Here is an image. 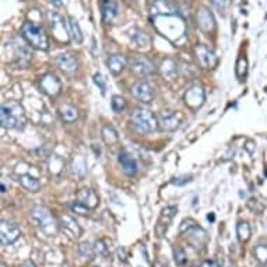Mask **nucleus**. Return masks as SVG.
<instances>
[{
    "mask_svg": "<svg viewBox=\"0 0 267 267\" xmlns=\"http://www.w3.org/2000/svg\"><path fill=\"white\" fill-rule=\"evenodd\" d=\"M0 122H2V126L6 129L23 128L24 123H25L23 106L16 101H9L6 104L2 105Z\"/></svg>",
    "mask_w": 267,
    "mask_h": 267,
    "instance_id": "1",
    "label": "nucleus"
},
{
    "mask_svg": "<svg viewBox=\"0 0 267 267\" xmlns=\"http://www.w3.org/2000/svg\"><path fill=\"white\" fill-rule=\"evenodd\" d=\"M156 25L161 34L172 41H178L185 35V24L175 16H160L156 18Z\"/></svg>",
    "mask_w": 267,
    "mask_h": 267,
    "instance_id": "2",
    "label": "nucleus"
},
{
    "mask_svg": "<svg viewBox=\"0 0 267 267\" xmlns=\"http://www.w3.org/2000/svg\"><path fill=\"white\" fill-rule=\"evenodd\" d=\"M21 34H23V38L31 48H35L38 51H48V48H49L48 36L44 28L40 27L38 24L29 23V21L24 23Z\"/></svg>",
    "mask_w": 267,
    "mask_h": 267,
    "instance_id": "3",
    "label": "nucleus"
},
{
    "mask_svg": "<svg viewBox=\"0 0 267 267\" xmlns=\"http://www.w3.org/2000/svg\"><path fill=\"white\" fill-rule=\"evenodd\" d=\"M132 123L140 133H152L160 126L158 117L148 109H136L132 113Z\"/></svg>",
    "mask_w": 267,
    "mask_h": 267,
    "instance_id": "4",
    "label": "nucleus"
},
{
    "mask_svg": "<svg viewBox=\"0 0 267 267\" xmlns=\"http://www.w3.org/2000/svg\"><path fill=\"white\" fill-rule=\"evenodd\" d=\"M31 218L35 222V225L47 235H55L56 234V222L53 218L52 213L42 206H36L31 210Z\"/></svg>",
    "mask_w": 267,
    "mask_h": 267,
    "instance_id": "5",
    "label": "nucleus"
},
{
    "mask_svg": "<svg viewBox=\"0 0 267 267\" xmlns=\"http://www.w3.org/2000/svg\"><path fill=\"white\" fill-rule=\"evenodd\" d=\"M129 69L139 77H148L156 73V67L145 56H133L129 60Z\"/></svg>",
    "mask_w": 267,
    "mask_h": 267,
    "instance_id": "6",
    "label": "nucleus"
},
{
    "mask_svg": "<svg viewBox=\"0 0 267 267\" xmlns=\"http://www.w3.org/2000/svg\"><path fill=\"white\" fill-rule=\"evenodd\" d=\"M21 235V231L18 228L17 224L9 222V221H2L0 224V241L2 245H12L14 244Z\"/></svg>",
    "mask_w": 267,
    "mask_h": 267,
    "instance_id": "7",
    "label": "nucleus"
},
{
    "mask_svg": "<svg viewBox=\"0 0 267 267\" xmlns=\"http://www.w3.org/2000/svg\"><path fill=\"white\" fill-rule=\"evenodd\" d=\"M183 117L180 115L179 112H174V110H163L160 115H158V121L160 125L164 130L167 132H174L176 129L179 128L180 123H182Z\"/></svg>",
    "mask_w": 267,
    "mask_h": 267,
    "instance_id": "8",
    "label": "nucleus"
},
{
    "mask_svg": "<svg viewBox=\"0 0 267 267\" xmlns=\"http://www.w3.org/2000/svg\"><path fill=\"white\" fill-rule=\"evenodd\" d=\"M40 86L44 93L47 94L48 97H58L60 91H62V83L55 74H45L42 75L40 80Z\"/></svg>",
    "mask_w": 267,
    "mask_h": 267,
    "instance_id": "9",
    "label": "nucleus"
},
{
    "mask_svg": "<svg viewBox=\"0 0 267 267\" xmlns=\"http://www.w3.org/2000/svg\"><path fill=\"white\" fill-rule=\"evenodd\" d=\"M176 213H178V209H176L175 206H168V207H165V209L161 211V215H160V218H158L157 221V225H156V234H157L160 238L165 235L167 230L169 228V224L172 222Z\"/></svg>",
    "mask_w": 267,
    "mask_h": 267,
    "instance_id": "10",
    "label": "nucleus"
},
{
    "mask_svg": "<svg viewBox=\"0 0 267 267\" xmlns=\"http://www.w3.org/2000/svg\"><path fill=\"white\" fill-rule=\"evenodd\" d=\"M48 16H49V21H51V27H52L55 38L62 42L67 41V35H70L67 34L69 32V27H66L63 18L55 12H49Z\"/></svg>",
    "mask_w": 267,
    "mask_h": 267,
    "instance_id": "11",
    "label": "nucleus"
},
{
    "mask_svg": "<svg viewBox=\"0 0 267 267\" xmlns=\"http://www.w3.org/2000/svg\"><path fill=\"white\" fill-rule=\"evenodd\" d=\"M204 101H206V91L200 86H195L190 90H187V93L185 94V104L190 109L202 108L204 105Z\"/></svg>",
    "mask_w": 267,
    "mask_h": 267,
    "instance_id": "12",
    "label": "nucleus"
},
{
    "mask_svg": "<svg viewBox=\"0 0 267 267\" xmlns=\"http://www.w3.org/2000/svg\"><path fill=\"white\" fill-rule=\"evenodd\" d=\"M195 52H196V56H198L200 64L206 69H214L218 63V58L215 56V53L206 45H198Z\"/></svg>",
    "mask_w": 267,
    "mask_h": 267,
    "instance_id": "13",
    "label": "nucleus"
},
{
    "mask_svg": "<svg viewBox=\"0 0 267 267\" xmlns=\"http://www.w3.org/2000/svg\"><path fill=\"white\" fill-rule=\"evenodd\" d=\"M132 95L143 104H150L154 99V90L148 83L139 82L132 87Z\"/></svg>",
    "mask_w": 267,
    "mask_h": 267,
    "instance_id": "14",
    "label": "nucleus"
},
{
    "mask_svg": "<svg viewBox=\"0 0 267 267\" xmlns=\"http://www.w3.org/2000/svg\"><path fill=\"white\" fill-rule=\"evenodd\" d=\"M59 224L63 228V231L71 238H80L83 234L82 226L79 225V222L75 221V218H73L69 214H62L59 217Z\"/></svg>",
    "mask_w": 267,
    "mask_h": 267,
    "instance_id": "15",
    "label": "nucleus"
},
{
    "mask_svg": "<svg viewBox=\"0 0 267 267\" xmlns=\"http://www.w3.org/2000/svg\"><path fill=\"white\" fill-rule=\"evenodd\" d=\"M198 24L203 32L210 34L211 31H214L215 20H214V16H213V13L210 12L209 9L202 7V9L198 12Z\"/></svg>",
    "mask_w": 267,
    "mask_h": 267,
    "instance_id": "16",
    "label": "nucleus"
},
{
    "mask_svg": "<svg viewBox=\"0 0 267 267\" xmlns=\"http://www.w3.org/2000/svg\"><path fill=\"white\" fill-rule=\"evenodd\" d=\"M150 10L151 14H154L157 17H160V16H175L176 14V7L169 0H156Z\"/></svg>",
    "mask_w": 267,
    "mask_h": 267,
    "instance_id": "17",
    "label": "nucleus"
},
{
    "mask_svg": "<svg viewBox=\"0 0 267 267\" xmlns=\"http://www.w3.org/2000/svg\"><path fill=\"white\" fill-rule=\"evenodd\" d=\"M118 161H119L121 167H122V171L128 175V176H134V175L137 174V163H136V160L133 158V156L129 154L128 151L119 152Z\"/></svg>",
    "mask_w": 267,
    "mask_h": 267,
    "instance_id": "18",
    "label": "nucleus"
},
{
    "mask_svg": "<svg viewBox=\"0 0 267 267\" xmlns=\"http://www.w3.org/2000/svg\"><path fill=\"white\" fill-rule=\"evenodd\" d=\"M56 64H58L59 69L66 74H73L77 70V60L74 59V56H71L69 53H62V55L56 56Z\"/></svg>",
    "mask_w": 267,
    "mask_h": 267,
    "instance_id": "19",
    "label": "nucleus"
},
{
    "mask_svg": "<svg viewBox=\"0 0 267 267\" xmlns=\"http://www.w3.org/2000/svg\"><path fill=\"white\" fill-rule=\"evenodd\" d=\"M129 63V60L123 55H113V56H110L108 59V69L110 70V73L112 74H119V73H122L123 69L126 67V64Z\"/></svg>",
    "mask_w": 267,
    "mask_h": 267,
    "instance_id": "20",
    "label": "nucleus"
},
{
    "mask_svg": "<svg viewBox=\"0 0 267 267\" xmlns=\"http://www.w3.org/2000/svg\"><path fill=\"white\" fill-rule=\"evenodd\" d=\"M77 200L82 202V203L87 204L90 209L93 210L98 206L99 199L97 196V193L91 190V189H83L80 192L77 193Z\"/></svg>",
    "mask_w": 267,
    "mask_h": 267,
    "instance_id": "21",
    "label": "nucleus"
},
{
    "mask_svg": "<svg viewBox=\"0 0 267 267\" xmlns=\"http://www.w3.org/2000/svg\"><path fill=\"white\" fill-rule=\"evenodd\" d=\"M118 16V3L115 0H106L102 6V20L104 23L110 24Z\"/></svg>",
    "mask_w": 267,
    "mask_h": 267,
    "instance_id": "22",
    "label": "nucleus"
},
{
    "mask_svg": "<svg viewBox=\"0 0 267 267\" xmlns=\"http://www.w3.org/2000/svg\"><path fill=\"white\" fill-rule=\"evenodd\" d=\"M161 74L167 80H174L175 77L178 75V63L175 62L174 59H165L161 63Z\"/></svg>",
    "mask_w": 267,
    "mask_h": 267,
    "instance_id": "23",
    "label": "nucleus"
},
{
    "mask_svg": "<svg viewBox=\"0 0 267 267\" xmlns=\"http://www.w3.org/2000/svg\"><path fill=\"white\" fill-rule=\"evenodd\" d=\"M18 180H20V183H21V186H23L24 189L31 193L40 192V189H41L40 180L36 179V178H34V176H31V175H21Z\"/></svg>",
    "mask_w": 267,
    "mask_h": 267,
    "instance_id": "24",
    "label": "nucleus"
},
{
    "mask_svg": "<svg viewBox=\"0 0 267 267\" xmlns=\"http://www.w3.org/2000/svg\"><path fill=\"white\" fill-rule=\"evenodd\" d=\"M185 235L186 237H189L190 241H195V244L196 245H203L207 242V233L199 225L193 226L189 231H186Z\"/></svg>",
    "mask_w": 267,
    "mask_h": 267,
    "instance_id": "25",
    "label": "nucleus"
},
{
    "mask_svg": "<svg viewBox=\"0 0 267 267\" xmlns=\"http://www.w3.org/2000/svg\"><path fill=\"white\" fill-rule=\"evenodd\" d=\"M67 27H69V34L70 38L75 42V44H83V31L80 28V24L75 20L74 17H69V23H67Z\"/></svg>",
    "mask_w": 267,
    "mask_h": 267,
    "instance_id": "26",
    "label": "nucleus"
},
{
    "mask_svg": "<svg viewBox=\"0 0 267 267\" xmlns=\"http://www.w3.org/2000/svg\"><path fill=\"white\" fill-rule=\"evenodd\" d=\"M59 113H60V117H62V119H63L64 122L67 123L75 122V121L79 119V110L75 109L74 106H71V105H62V106L59 108Z\"/></svg>",
    "mask_w": 267,
    "mask_h": 267,
    "instance_id": "27",
    "label": "nucleus"
},
{
    "mask_svg": "<svg viewBox=\"0 0 267 267\" xmlns=\"http://www.w3.org/2000/svg\"><path fill=\"white\" fill-rule=\"evenodd\" d=\"M101 134H102V140L106 144H117L119 141V134H118L117 129L113 128L112 125H105L101 130Z\"/></svg>",
    "mask_w": 267,
    "mask_h": 267,
    "instance_id": "28",
    "label": "nucleus"
},
{
    "mask_svg": "<svg viewBox=\"0 0 267 267\" xmlns=\"http://www.w3.org/2000/svg\"><path fill=\"white\" fill-rule=\"evenodd\" d=\"M237 235H238V239L242 244H246L252 238V230H250L249 222L239 221L237 224Z\"/></svg>",
    "mask_w": 267,
    "mask_h": 267,
    "instance_id": "29",
    "label": "nucleus"
},
{
    "mask_svg": "<svg viewBox=\"0 0 267 267\" xmlns=\"http://www.w3.org/2000/svg\"><path fill=\"white\" fill-rule=\"evenodd\" d=\"M48 167H49V171L53 176H59L64 168V161L59 156H51L49 161H48Z\"/></svg>",
    "mask_w": 267,
    "mask_h": 267,
    "instance_id": "30",
    "label": "nucleus"
},
{
    "mask_svg": "<svg viewBox=\"0 0 267 267\" xmlns=\"http://www.w3.org/2000/svg\"><path fill=\"white\" fill-rule=\"evenodd\" d=\"M130 38L139 48H148V45H150V38L140 29L130 31Z\"/></svg>",
    "mask_w": 267,
    "mask_h": 267,
    "instance_id": "31",
    "label": "nucleus"
},
{
    "mask_svg": "<svg viewBox=\"0 0 267 267\" xmlns=\"http://www.w3.org/2000/svg\"><path fill=\"white\" fill-rule=\"evenodd\" d=\"M235 73L239 80H244L246 74H248V60L245 56H239L237 60V67H235Z\"/></svg>",
    "mask_w": 267,
    "mask_h": 267,
    "instance_id": "32",
    "label": "nucleus"
},
{
    "mask_svg": "<svg viewBox=\"0 0 267 267\" xmlns=\"http://www.w3.org/2000/svg\"><path fill=\"white\" fill-rule=\"evenodd\" d=\"M79 253L82 256L83 260H91L95 255V249H94V246H91L90 242H83L79 248Z\"/></svg>",
    "mask_w": 267,
    "mask_h": 267,
    "instance_id": "33",
    "label": "nucleus"
},
{
    "mask_svg": "<svg viewBox=\"0 0 267 267\" xmlns=\"http://www.w3.org/2000/svg\"><path fill=\"white\" fill-rule=\"evenodd\" d=\"M110 108L115 113H122L123 110L126 109V101L121 95H113L110 101Z\"/></svg>",
    "mask_w": 267,
    "mask_h": 267,
    "instance_id": "34",
    "label": "nucleus"
},
{
    "mask_svg": "<svg viewBox=\"0 0 267 267\" xmlns=\"http://www.w3.org/2000/svg\"><path fill=\"white\" fill-rule=\"evenodd\" d=\"M253 253H255V257L260 264H267V245L259 244L257 246H255Z\"/></svg>",
    "mask_w": 267,
    "mask_h": 267,
    "instance_id": "35",
    "label": "nucleus"
},
{
    "mask_svg": "<svg viewBox=\"0 0 267 267\" xmlns=\"http://www.w3.org/2000/svg\"><path fill=\"white\" fill-rule=\"evenodd\" d=\"M73 169H74V172L77 175H83L86 174V171H87V165H86V161H84V158L80 157V156H77L74 158V161H73Z\"/></svg>",
    "mask_w": 267,
    "mask_h": 267,
    "instance_id": "36",
    "label": "nucleus"
},
{
    "mask_svg": "<svg viewBox=\"0 0 267 267\" xmlns=\"http://www.w3.org/2000/svg\"><path fill=\"white\" fill-rule=\"evenodd\" d=\"M174 259L175 263L179 267H185L187 257H186V252L182 248H174Z\"/></svg>",
    "mask_w": 267,
    "mask_h": 267,
    "instance_id": "37",
    "label": "nucleus"
},
{
    "mask_svg": "<svg viewBox=\"0 0 267 267\" xmlns=\"http://www.w3.org/2000/svg\"><path fill=\"white\" fill-rule=\"evenodd\" d=\"M70 209L73 210L74 213H77V214H80V215H87L88 213H90V210H91L90 207H88L87 204L82 203V202H79V200L71 204V206H70Z\"/></svg>",
    "mask_w": 267,
    "mask_h": 267,
    "instance_id": "38",
    "label": "nucleus"
},
{
    "mask_svg": "<svg viewBox=\"0 0 267 267\" xmlns=\"http://www.w3.org/2000/svg\"><path fill=\"white\" fill-rule=\"evenodd\" d=\"M94 83H95V86L101 90V94L105 95L106 94V80L104 79V75L101 74V73H95L94 74Z\"/></svg>",
    "mask_w": 267,
    "mask_h": 267,
    "instance_id": "39",
    "label": "nucleus"
},
{
    "mask_svg": "<svg viewBox=\"0 0 267 267\" xmlns=\"http://www.w3.org/2000/svg\"><path fill=\"white\" fill-rule=\"evenodd\" d=\"M94 249H95V253L98 256H101V257H108V255H109V250H108V246L105 245L104 241H98L97 244H95V246H94Z\"/></svg>",
    "mask_w": 267,
    "mask_h": 267,
    "instance_id": "40",
    "label": "nucleus"
},
{
    "mask_svg": "<svg viewBox=\"0 0 267 267\" xmlns=\"http://www.w3.org/2000/svg\"><path fill=\"white\" fill-rule=\"evenodd\" d=\"M248 206H249V209L256 213V214H261V211H263V204L257 200V199H250L249 202H248Z\"/></svg>",
    "mask_w": 267,
    "mask_h": 267,
    "instance_id": "41",
    "label": "nucleus"
},
{
    "mask_svg": "<svg viewBox=\"0 0 267 267\" xmlns=\"http://www.w3.org/2000/svg\"><path fill=\"white\" fill-rule=\"evenodd\" d=\"M198 224H196V221L192 220V218H187V220H183L182 221V224L179 225V234H185L186 231H189L190 228H193V226H196Z\"/></svg>",
    "mask_w": 267,
    "mask_h": 267,
    "instance_id": "42",
    "label": "nucleus"
},
{
    "mask_svg": "<svg viewBox=\"0 0 267 267\" xmlns=\"http://www.w3.org/2000/svg\"><path fill=\"white\" fill-rule=\"evenodd\" d=\"M189 182H192L190 175H183V176H179V178H174V180H172V183L176 186H182L185 183H189Z\"/></svg>",
    "mask_w": 267,
    "mask_h": 267,
    "instance_id": "43",
    "label": "nucleus"
},
{
    "mask_svg": "<svg viewBox=\"0 0 267 267\" xmlns=\"http://www.w3.org/2000/svg\"><path fill=\"white\" fill-rule=\"evenodd\" d=\"M211 2H213V6H214L220 13L225 10V5H226L225 0H211Z\"/></svg>",
    "mask_w": 267,
    "mask_h": 267,
    "instance_id": "44",
    "label": "nucleus"
},
{
    "mask_svg": "<svg viewBox=\"0 0 267 267\" xmlns=\"http://www.w3.org/2000/svg\"><path fill=\"white\" fill-rule=\"evenodd\" d=\"M245 148H246V150H248V152H249L250 156H252V154H253V152H255V150H256V144L253 143V141H248V143H246V145H245Z\"/></svg>",
    "mask_w": 267,
    "mask_h": 267,
    "instance_id": "45",
    "label": "nucleus"
},
{
    "mask_svg": "<svg viewBox=\"0 0 267 267\" xmlns=\"http://www.w3.org/2000/svg\"><path fill=\"white\" fill-rule=\"evenodd\" d=\"M49 3L53 5L55 7H62V5H63V3H62V0H49Z\"/></svg>",
    "mask_w": 267,
    "mask_h": 267,
    "instance_id": "46",
    "label": "nucleus"
},
{
    "mask_svg": "<svg viewBox=\"0 0 267 267\" xmlns=\"http://www.w3.org/2000/svg\"><path fill=\"white\" fill-rule=\"evenodd\" d=\"M23 267H36V266H35L32 261H25V263L23 264Z\"/></svg>",
    "mask_w": 267,
    "mask_h": 267,
    "instance_id": "47",
    "label": "nucleus"
},
{
    "mask_svg": "<svg viewBox=\"0 0 267 267\" xmlns=\"http://www.w3.org/2000/svg\"><path fill=\"white\" fill-rule=\"evenodd\" d=\"M0 187H2V193H6L7 192V190H6V185H5L3 182H2V186H0Z\"/></svg>",
    "mask_w": 267,
    "mask_h": 267,
    "instance_id": "48",
    "label": "nucleus"
},
{
    "mask_svg": "<svg viewBox=\"0 0 267 267\" xmlns=\"http://www.w3.org/2000/svg\"><path fill=\"white\" fill-rule=\"evenodd\" d=\"M207 218H209V221H214V214H209Z\"/></svg>",
    "mask_w": 267,
    "mask_h": 267,
    "instance_id": "49",
    "label": "nucleus"
},
{
    "mask_svg": "<svg viewBox=\"0 0 267 267\" xmlns=\"http://www.w3.org/2000/svg\"><path fill=\"white\" fill-rule=\"evenodd\" d=\"M156 267H161V264H156Z\"/></svg>",
    "mask_w": 267,
    "mask_h": 267,
    "instance_id": "50",
    "label": "nucleus"
},
{
    "mask_svg": "<svg viewBox=\"0 0 267 267\" xmlns=\"http://www.w3.org/2000/svg\"><path fill=\"white\" fill-rule=\"evenodd\" d=\"M228 267H235V266H234V264H230V266H228Z\"/></svg>",
    "mask_w": 267,
    "mask_h": 267,
    "instance_id": "51",
    "label": "nucleus"
}]
</instances>
